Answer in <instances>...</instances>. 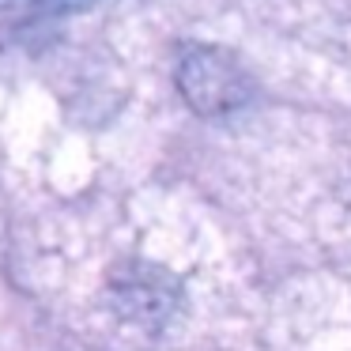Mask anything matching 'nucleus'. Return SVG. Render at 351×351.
Masks as SVG:
<instances>
[{
    "label": "nucleus",
    "mask_w": 351,
    "mask_h": 351,
    "mask_svg": "<svg viewBox=\"0 0 351 351\" xmlns=\"http://www.w3.org/2000/svg\"><path fill=\"white\" fill-rule=\"evenodd\" d=\"M182 91L197 106V114H219L245 99V80L230 57L200 49L182 64Z\"/></svg>",
    "instance_id": "1"
}]
</instances>
